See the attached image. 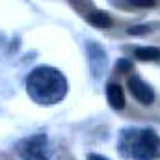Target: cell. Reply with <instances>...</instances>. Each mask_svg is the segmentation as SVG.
<instances>
[{
    "mask_svg": "<svg viewBox=\"0 0 160 160\" xmlns=\"http://www.w3.org/2000/svg\"><path fill=\"white\" fill-rule=\"evenodd\" d=\"M26 91L38 104H56L67 93V80L54 67H38L26 78Z\"/></svg>",
    "mask_w": 160,
    "mask_h": 160,
    "instance_id": "1",
    "label": "cell"
},
{
    "mask_svg": "<svg viewBox=\"0 0 160 160\" xmlns=\"http://www.w3.org/2000/svg\"><path fill=\"white\" fill-rule=\"evenodd\" d=\"M119 149L132 160H157L160 158V138L155 130H123Z\"/></svg>",
    "mask_w": 160,
    "mask_h": 160,
    "instance_id": "2",
    "label": "cell"
},
{
    "mask_svg": "<svg viewBox=\"0 0 160 160\" xmlns=\"http://www.w3.org/2000/svg\"><path fill=\"white\" fill-rule=\"evenodd\" d=\"M19 155L22 157V160H48V142L47 136H32L22 140L17 145Z\"/></svg>",
    "mask_w": 160,
    "mask_h": 160,
    "instance_id": "3",
    "label": "cell"
},
{
    "mask_svg": "<svg viewBox=\"0 0 160 160\" xmlns=\"http://www.w3.org/2000/svg\"><path fill=\"white\" fill-rule=\"evenodd\" d=\"M128 89L130 93L142 102V104H151L155 101V91L151 89V86H147L145 82L138 77H132L128 78Z\"/></svg>",
    "mask_w": 160,
    "mask_h": 160,
    "instance_id": "4",
    "label": "cell"
},
{
    "mask_svg": "<svg viewBox=\"0 0 160 160\" xmlns=\"http://www.w3.org/2000/svg\"><path fill=\"white\" fill-rule=\"evenodd\" d=\"M106 97H108L110 106H114L116 110H121L125 106V93L119 84H110L106 88Z\"/></svg>",
    "mask_w": 160,
    "mask_h": 160,
    "instance_id": "5",
    "label": "cell"
},
{
    "mask_svg": "<svg viewBox=\"0 0 160 160\" xmlns=\"http://www.w3.org/2000/svg\"><path fill=\"white\" fill-rule=\"evenodd\" d=\"M88 21H89V24H93V26H97V28H108V26L112 24L110 15L104 13V11H95V13H91Z\"/></svg>",
    "mask_w": 160,
    "mask_h": 160,
    "instance_id": "6",
    "label": "cell"
},
{
    "mask_svg": "<svg viewBox=\"0 0 160 160\" xmlns=\"http://www.w3.org/2000/svg\"><path fill=\"white\" fill-rule=\"evenodd\" d=\"M136 58L145 60V62H157V60H160V48H153V47L136 48Z\"/></svg>",
    "mask_w": 160,
    "mask_h": 160,
    "instance_id": "7",
    "label": "cell"
},
{
    "mask_svg": "<svg viewBox=\"0 0 160 160\" xmlns=\"http://www.w3.org/2000/svg\"><path fill=\"white\" fill-rule=\"evenodd\" d=\"M128 4L136 8H153L157 6V0H128Z\"/></svg>",
    "mask_w": 160,
    "mask_h": 160,
    "instance_id": "8",
    "label": "cell"
},
{
    "mask_svg": "<svg viewBox=\"0 0 160 160\" xmlns=\"http://www.w3.org/2000/svg\"><path fill=\"white\" fill-rule=\"evenodd\" d=\"M88 160H108V158H104L101 155H88Z\"/></svg>",
    "mask_w": 160,
    "mask_h": 160,
    "instance_id": "9",
    "label": "cell"
},
{
    "mask_svg": "<svg viewBox=\"0 0 160 160\" xmlns=\"http://www.w3.org/2000/svg\"><path fill=\"white\" fill-rule=\"evenodd\" d=\"M119 69H125V71H127V69H130V63H128V62H123V60H121V62H119Z\"/></svg>",
    "mask_w": 160,
    "mask_h": 160,
    "instance_id": "10",
    "label": "cell"
}]
</instances>
